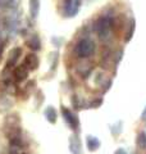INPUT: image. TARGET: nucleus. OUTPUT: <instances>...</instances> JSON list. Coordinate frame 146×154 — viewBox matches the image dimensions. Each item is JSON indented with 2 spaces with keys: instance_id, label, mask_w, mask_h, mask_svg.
Returning a JSON list of instances; mask_svg holds the SVG:
<instances>
[{
  "instance_id": "1",
  "label": "nucleus",
  "mask_w": 146,
  "mask_h": 154,
  "mask_svg": "<svg viewBox=\"0 0 146 154\" xmlns=\"http://www.w3.org/2000/svg\"><path fill=\"white\" fill-rule=\"evenodd\" d=\"M95 51V45L91 40H87V38H84L81 40L78 44L76 46V53L77 55L81 57V58H86V57H90L94 54Z\"/></svg>"
},
{
  "instance_id": "2",
  "label": "nucleus",
  "mask_w": 146,
  "mask_h": 154,
  "mask_svg": "<svg viewBox=\"0 0 146 154\" xmlns=\"http://www.w3.org/2000/svg\"><path fill=\"white\" fill-rule=\"evenodd\" d=\"M111 28V21L106 17H101L97 19L96 22V32L99 33L100 37H104L105 35H108L109 30Z\"/></svg>"
},
{
  "instance_id": "3",
  "label": "nucleus",
  "mask_w": 146,
  "mask_h": 154,
  "mask_svg": "<svg viewBox=\"0 0 146 154\" xmlns=\"http://www.w3.org/2000/svg\"><path fill=\"white\" fill-rule=\"evenodd\" d=\"M22 54V49L21 48H14L9 51L8 58H7V68H12L13 66H16L17 60L19 59V57Z\"/></svg>"
},
{
  "instance_id": "4",
  "label": "nucleus",
  "mask_w": 146,
  "mask_h": 154,
  "mask_svg": "<svg viewBox=\"0 0 146 154\" xmlns=\"http://www.w3.org/2000/svg\"><path fill=\"white\" fill-rule=\"evenodd\" d=\"M81 7V0H71V2L64 3V8H65V13L69 17H73L75 14L80 11Z\"/></svg>"
},
{
  "instance_id": "5",
  "label": "nucleus",
  "mask_w": 146,
  "mask_h": 154,
  "mask_svg": "<svg viewBox=\"0 0 146 154\" xmlns=\"http://www.w3.org/2000/svg\"><path fill=\"white\" fill-rule=\"evenodd\" d=\"M23 66L26 67L28 71H33L37 68L38 66V58L35 54H27L26 58H24V63Z\"/></svg>"
},
{
  "instance_id": "6",
  "label": "nucleus",
  "mask_w": 146,
  "mask_h": 154,
  "mask_svg": "<svg viewBox=\"0 0 146 154\" xmlns=\"http://www.w3.org/2000/svg\"><path fill=\"white\" fill-rule=\"evenodd\" d=\"M13 76H14V79H16V81L21 82V81H23L24 79H27L28 77V69L24 66H19V67H17V68L14 69Z\"/></svg>"
},
{
  "instance_id": "7",
  "label": "nucleus",
  "mask_w": 146,
  "mask_h": 154,
  "mask_svg": "<svg viewBox=\"0 0 146 154\" xmlns=\"http://www.w3.org/2000/svg\"><path fill=\"white\" fill-rule=\"evenodd\" d=\"M40 11V0H30V13L32 18H36Z\"/></svg>"
},
{
  "instance_id": "8",
  "label": "nucleus",
  "mask_w": 146,
  "mask_h": 154,
  "mask_svg": "<svg viewBox=\"0 0 146 154\" xmlns=\"http://www.w3.org/2000/svg\"><path fill=\"white\" fill-rule=\"evenodd\" d=\"M26 44L28 45V48H31L32 50H38L40 49V38H38L36 35H32L28 40L26 41Z\"/></svg>"
},
{
  "instance_id": "9",
  "label": "nucleus",
  "mask_w": 146,
  "mask_h": 154,
  "mask_svg": "<svg viewBox=\"0 0 146 154\" xmlns=\"http://www.w3.org/2000/svg\"><path fill=\"white\" fill-rule=\"evenodd\" d=\"M2 4H3V0H0V5H2Z\"/></svg>"
}]
</instances>
